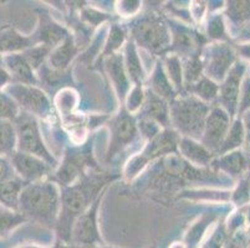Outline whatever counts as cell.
<instances>
[{"instance_id":"74e56055","label":"cell","mask_w":250,"mask_h":248,"mask_svg":"<svg viewBox=\"0 0 250 248\" xmlns=\"http://www.w3.org/2000/svg\"><path fill=\"white\" fill-rule=\"evenodd\" d=\"M127 99V111L129 113L137 112L138 109L142 108L145 103V92L142 90V86H135L129 91L126 97Z\"/></svg>"},{"instance_id":"cb8c5ba5","label":"cell","mask_w":250,"mask_h":248,"mask_svg":"<svg viewBox=\"0 0 250 248\" xmlns=\"http://www.w3.org/2000/svg\"><path fill=\"white\" fill-rule=\"evenodd\" d=\"M25 183L19 177L0 181V205L13 211H19L20 194Z\"/></svg>"},{"instance_id":"681fc988","label":"cell","mask_w":250,"mask_h":248,"mask_svg":"<svg viewBox=\"0 0 250 248\" xmlns=\"http://www.w3.org/2000/svg\"><path fill=\"white\" fill-rule=\"evenodd\" d=\"M1 29H3V26H1V27H0V31H1Z\"/></svg>"},{"instance_id":"5bb4252c","label":"cell","mask_w":250,"mask_h":248,"mask_svg":"<svg viewBox=\"0 0 250 248\" xmlns=\"http://www.w3.org/2000/svg\"><path fill=\"white\" fill-rule=\"evenodd\" d=\"M91 160V154L87 150H71L66 154L63 163L61 164L59 170L55 174V179L58 183L65 186H70L75 184L76 179L80 176L83 168L88 165Z\"/></svg>"},{"instance_id":"ee69618b","label":"cell","mask_w":250,"mask_h":248,"mask_svg":"<svg viewBox=\"0 0 250 248\" xmlns=\"http://www.w3.org/2000/svg\"><path fill=\"white\" fill-rule=\"evenodd\" d=\"M207 5L204 1H192L190 3V18L195 22H201L206 15Z\"/></svg>"},{"instance_id":"ba28073f","label":"cell","mask_w":250,"mask_h":248,"mask_svg":"<svg viewBox=\"0 0 250 248\" xmlns=\"http://www.w3.org/2000/svg\"><path fill=\"white\" fill-rule=\"evenodd\" d=\"M236 62L234 50L224 42L209 45L204 51L203 74L214 82H223L230 68Z\"/></svg>"},{"instance_id":"3957f363","label":"cell","mask_w":250,"mask_h":248,"mask_svg":"<svg viewBox=\"0 0 250 248\" xmlns=\"http://www.w3.org/2000/svg\"><path fill=\"white\" fill-rule=\"evenodd\" d=\"M170 123L186 138L201 140L206 119L210 112L208 103L194 95H182L170 102Z\"/></svg>"},{"instance_id":"7dc6e473","label":"cell","mask_w":250,"mask_h":248,"mask_svg":"<svg viewBox=\"0 0 250 248\" xmlns=\"http://www.w3.org/2000/svg\"><path fill=\"white\" fill-rule=\"evenodd\" d=\"M243 212H244L245 218H247V221L249 222V225H250V204L248 205V206L244 209V210H243Z\"/></svg>"},{"instance_id":"277c9868","label":"cell","mask_w":250,"mask_h":248,"mask_svg":"<svg viewBox=\"0 0 250 248\" xmlns=\"http://www.w3.org/2000/svg\"><path fill=\"white\" fill-rule=\"evenodd\" d=\"M133 40L154 55H161L172 45V35L167 24L157 13H148L132 25Z\"/></svg>"},{"instance_id":"d6a6232c","label":"cell","mask_w":250,"mask_h":248,"mask_svg":"<svg viewBox=\"0 0 250 248\" xmlns=\"http://www.w3.org/2000/svg\"><path fill=\"white\" fill-rule=\"evenodd\" d=\"M125 40H126V30H125V27L120 26L117 24L112 25L110 30V36H108V41L106 42V46H104V56H111V55L116 54V51L124 45Z\"/></svg>"},{"instance_id":"ab89813d","label":"cell","mask_w":250,"mask_h":248,"mask_svg":"<svg viewBox=\"0 0 250 248\" xmlns=\"http://www.w3.org/2000/svg\"><path fill=\"white\" fill-rule=\"evenodd\" d=\"M161 128H162V127L158 126L156 122L149 119H145V118H142V119L140 120V124H138V129H140V132L142 133V135L145 136V138H147L148 140H152L153 138H156V136L162 132Z\"/></svg>"},{"instance_id":"e0dca14e","label":"cell","mask_w":250,"mask_h":248,"mask_svg":"<svg viewBox=\"0 0 250 248\" xmlns=\"http://www.w3.org/2000/svg\"><path fill=\"white\" fill-rule=\"evenodd\" d=\"M177 26L172 30V50L177 56H197L195 51L201 46V35L194 33L192 29L182 24H176Z\"/></svg>"},{"instance_id":"4316f807","label":"cell","mask_w":250,"mask_h":248,"mask_svg":"<svg viewBox=\"0 0 250 248\" xmlns=\"http://www.w3.org/2000/svg\"><path fill=\"white\" fill-rule=\"evenodd\" d=\"M245 136H247V131H245L243 119L242 118H236L231 123L230 129H229L226 139H224L217 154L218 155H224V154L230 153V152H234V150H238V148L242 147L243 143H244Z\"/></svg>"},{"instance_id":"44dd1931","label":"cell","mask_w":250,"mask_h":248,"mask_svg":"<svg viewBox=\"0 0 250 248\" xmlns=\"http://www.w3.org/2000/svg\"><path fill=\"white\" fill-rule=\"evenodd\" d=\"M178 150L182 155L195 167H207L214 160V154L207 149L198 140L182 136L179 140Z\"/></svg>"},{"instance_id":"d590c367","label":"cell","mask_w":250,"mask_h":248,"mask_svg":"<svg viewBox=\"0 0 250 248\" xmlns=\"http://www.w3.org/2000/svg\"><path fill=\"white\" fill-rule=\"evenodd\" d=\"M207 35L212 38V40L215 41H220L227 38L226 25H224L223 18L220 17L219 14L213 15V17L209 19L208 25H207Z\"/></svg>"},{"instance_id":"30bf717a","label":"cell","mask_w":250,"mask_h":248,"mask_svg":"<svg viewBox=\"0 0 250 248\" xmlns=\"http://www.w3.org/2000/svg\"><path fill=\"white\" fill-rule=\"evenodd\" d=\"M231 126V117L220 106L210 108L204 124L201 143L213 154L218 153Z\"/></svg>"},{"instance_id":"8fae6325","label":"cell","mask_w":250,"mask_h":248,"mask_svg":"<svg viewBox=\"0 0 250 248\" xmlns=\"http://www.w3.org/2000/svg\"><path fill=\"white\" fill-rule=\"evenodd\" d=\"M247 65L243 61H236L228 72L222 85L219 86V95H218V104L231 118L238 112V102H239L240 88H242L243 79H244Z\"/></svg>"},{"instance_id":"7402d4cb","label":"cell","mask_w":250,"mask_h":248,"mask_svg":"<svg viewBox=\"0 0 250 248\" xmlns=\"http://www.w3.org/2000/svg\"><path fill=\"white\" fill-rule=\"evenodd\" d=\"M212 167L226 174L231 175L233 177H239L248 170L249 161L242 150H234L224 155H219L218 159H214Z\"/></svg>"},{"instance_id":"603a6c76","label":"cell","mask_w":250,"mask_h":248,"mask_svg":"<svg viewBox=\"0 0 250 248\" xmlns=\"http://www.w3.org/2000/svg\"><path fill=\"white\" fill-rule=\"evenodd\" d=\"M124 62L128 78L135 83V86H142L143 81L146 78V74L143 70L135 41H128L125 46Z\"/></svg>"},{"instance_id":"7bdbcfd3","label":"cell","mask_w":250,"mask_h":248,"mask_svg":"<svg viewBox=\"0 0 250 248\" xmlns=\"http://www.w3.org/2000/svg\"><path fill=\"white\" fill-rule=\"evenodd\" d=\"M13 177H17V174L11 163L3 156H0V181L9 180Z\"/></svg>"},{"instance_id":"2e32d148","label":"cell","mask_w":250,"mask_h":248,"mask_svg":"<svg viewBox=\"0 0 250 248\" xmlns=\"http://www.w3.org/2000/svg\"><path fill=\"white\" fill-rule=\"evenodd\" d=\"M3 62L5 68L13 78V83L36 86L39 78L35 75V70L22 56V54H11L3 56Z\"/></svg>"},{"instance_id":"ffe728a7","label":"cell","mask_w":250,"mask_h":248,"mask_svg":"<svg viewBox=\"0 0 250 248\" xmlns=\"http://www.w3.org/2000/svg\"><path fill=\"white\" fill-rule=\"evenodd\" d=\"M106 71L118 97L121 99L126 98L131 90H129V78L127 76L126 67H125L124 56L120 54H113L108 56L106 60Z\"/></svg>"},{"instance_id":"52a82bcc","label":"cell","mask_w":250,"mask_h":248,"mask_svg":"<svg viewBox=\"0 0 250 248\" xmlns=\"http://www.w3.org/2000/svg\"><path fill=\"white\" fill-rule=\"evenodd\" d=\"M5 92L14 99L19 108L24 109V112L34 117L47 118L51 115L52 108L47 95L35 86L11 83L5 88Z\"/></svg>"},{"instance_id":"4fadbf2b","label":"cell","mask_w":250,"mask_h":248,"mask_svg":"<svg viewBox=\"0 0 250 248\" xmlns=\"http://www.w3.org/2000/svg\"><path fill=\"white\" fill-rule=\"evenodd\" d=\"M100 202H101V195L75 221L72 227V236L77 243L91 245L100 240L99 229H97V211H99Z\"/></svg>"},{"instance_id":"484cf974","label":"cell","mask_w":250,"mask_h":248,"mask_svg":"<svg viewBox=\"0 0 250 248\" xmlns=\"http://www.w3.org/2000/svg\"><path fill=\"white\" fill-rule=\"evenodd\" d=\"M76 52L77 46L75 45L74 38L70 35L66 40L63 41L62 44L59 45L58 47H55V49L50 52V66L54 70H56V71H63L70 65V62L75 57Z\"/></svg>"},{"instance_id":"7c38bea8","label":"cell","mask_w":250,"mask_h":248,"mask_svg":"<svg viewBox=\"0 0 250 248\" xmlns=\"http://www.w3.org/2000/svg\"><path fill=\"white\" fill-rule=\"evenodd\" d=\"M10 163L19 179L25 184L36 183L44 180V177L50 174V165L42 159L30 154L15 152L10 155Z\"/></svg>"},{"instance_id":"d6986e66","label":"cell","mask_w":250,"mask_h":248,"mask_svg":"<svg viewBox=\"0 0 250 248\" xmlns=\"http://www.w3.org/2000/svg\"><path fill=\"white\" fill-rule=\"evenodd\" d=\"M141 112L142 118L153 120L161 127H167L170 123L169 104L151 90L145 92V103L141 108Z\"/></svg>"},{"instance_id":"b9f144b4","label":"cell","mask_w":250,"mask_h":248,"mask_svg":"<svg viewBox=\"0 0 250 248\" xmlns=\"http://www.w3.org/2000/svg\"><path fill=\"white\" fill-rule=\"evenodd\" d=\"M83 19L85 20L88 24L94 25V26H97V24L102 22L104 20L107 19V15L104 13H100V11H96L95 9H85L83 10Z\"/></svg>"},{"instance_id":"f35d334b","label":"cell","mask_w":250,"mask_h":248,"mask_svg":"<svg viewBox=\"0 0 250 248\" xmlns=\"http://www.w3.org/2000/svg\"><path fill=\"white\" fill-rule=\"evenodd\" d=\"M230 200H233L238 206H242V205H245L248 201H250V188L248 177L243 179L242 183L238 185L236 190L231 194Z\"/></svg>"},{"instance_id":"4dcf8cb0","label":"cell","mask_w":250,"mask_h":248,"mask_svg":"<svg viewBox=\"0 0 250 248\" xmlns=\"http://www.w3.org/2000/svg\"><path fill=\"white\" fill-rule=\"evenodd\" d=\"M203 60L199 56H192L186 60L183 65V77H184V87L188 88L203 76Z\"/></svg>"},{"instance_id":"60d3db41","label":"cell","mask_w":250,"mask_h":248,"mask_svg":"<svg viewBox=\"0 0 250 248\" xmlns=\"http://www.w3.org/2000/svg\"><path fill=\"white\" fill-rule=\"evenodd\" d=\"M116 8L122 17H132L141 9V3L140 1H118Z\"/></svg>"},{"instance_id":"6da1fadb","label":"cell","mask_w":250,"mask_h":248,"mask_svg":"<svg viewBox=\"0 0 250 248\" xmlns=\"http://www.w3.org/2000/svg\"><path fill=\"white\" fill-rule=\"evenodd\" d=\"M115 177L110 175H91L80 183L72 184L62 190L61 194V211L59 229L60 236L67 238L71 236V229L75 221L80 217L100 196V191Z\"/></svg>"},{"instance_id":"836d02e7","label":"cell","mask_w":250,"mask_h":248,"mask_svg":"<svg viewBox=\"0 0 250 248\" xmlns=\"http://www.w3.org/2000/svg\"><path fill=\"white\" fill-rule=\"evenodd\" d=\"M50 51L51 49L45 45H36V46L31 47V49L26 50V51L21 52L22 56L26 58L29 63H30L31 67L35 70V71H39L40 70V66L44 65L45 58L50 55Z\"/></svg>"},{"instance_id":"8d00e7d4","label":"cell","mask_w":250,"mask_h":248,"mask_svg":"<svg viewBox=\"0 0 250 248\" xmlns=\"http://www.w3.org/2000/svg\"><path fill=\"white\" fill-rule=\"evenodd\" d=\"M250 111V75L245 76L243 79L242 88H240L239 102H238V114L242 118L245 113Z\"/></svg>"},{"instance_id":"f1b7e54d","label":"cell","mask_w":250,"mask_h":248,"mask_svg":"<svg viewBox=\"0 0 250 248\" xmlns=\"http://www.w3.org/2000/svg\"><path fill=\"white\" fill-rule=\"evenodd\" d=\"M17 131L14 122L6 119L0 120V156L11 155L17 152Z\"/></svg>"},{"instance_id":"bcb514c9","label":"cell","mask_w":250,"mask_h":248,"mask_svg":"<svg viewBox=\"0 0 250 248\" xmlns=\"http://www.w3.org/2000/svg\"><path fill=\"white\" fill-rule=\"evenodd\" d=\"M239 51H240V54H242L243 57L248 58V60L250 61V44L242 45V46L239 47Z\"/></svg>"},{"instance_id":"c3c4849f","label":"cell","mask_w":250,"mask_h":248,"mask_svg":"<svg viewBox=\"0 0 250 248\" xmlns=\"http://www.w3.org/2000/svg\"><path fill=\"white\" fill-rule=\"evenodd\" d=\"M248 180H249V188H250V174H249V176H248Z\"/></svg>"},{"instance_id":"9a60e30c","label":"cell","mask_w":250,"mask_h":248,"mask_svg":"<svg viewBox=\"0 0 250 248\" xmlns=\"http://www.w3.org/2000/svg\"><path fill=\"white\" fill-rule=\"evenodd\" d=\"M39 18H40V25L36 33L34 34L38 44L45 45L50 49H55L70 36L65 27L54 21L46 14H40Z\"/></svg>"},{"instance_id":"ac0fdd59","label":"cell","mask_w":250,"mask_h":248,"mask_svg":"<svg viewBox=\"0 0 250 248\" xmlns=\"http://www.w3.org/2000/svg\"><path fill=\"white\" fill-rule=\"evenodd\" d=\"M36 45L38 42L34 35L25 36L8 25H4L0 31V55L21 54Z\"/></svg>"},{"instance_id":"f6af8a7d","label":"cell","mask_w":250,"mask_h":248,"mask_svg":"<svg viewBox=\"0 0 250 248\" xmlns=\"http://www.w3.org/2000/svg\"><path fill=\"white\" fill-rule=\"evenodd\" d=\"M11 83H13V78H11L8 70L4 67H0V88H6Z\"/></svg>"},{"instance_id":"5b68a950","label":"cell","mask_w":250,"mask_h":248,"mask_svg":"<svg viewBox=\"0 0 250 248\" xmlns=\"http://www.w3.org/2000/svg\"><path fill=\"white\" fill-rule=\"evenodd\" d=\"M14 126L18 140L17 152L38 156L46 161L50 167L55 165L56 159L45 147L38 120L33 114H29L24 111L20 112L17 119L14 120Z\"/></svg>"},{"instance_id":"d4e9b609","label":"cell","mask_w":250,"mask_h":248,"mask_svg":"<svg viewBox=\"0 0 250 248\" xmlns=\"http://www.w3.org/2000/svg\"><path fill=\"white\" fill-rule=\"evenodd\" d=\"M149 90L167 102H172L173 99L177 98L176 88L173 87L170 79L168 78L162 63H157L156 68L153 70V74H152L151 77V88Z\"/></svg>"},{"instance_id":"1f68e13d","label":"cell","mask_w":250,"mask_h":248,"mask_svg":"<svg viewBox=\"0 0 250 248\" xmlns=\"http://www.w3.org/2000/svg\"><path fill=\"white\" fill-rule=\"evenodd\" d=\"M28 218L19 211H13L0 206V236L8 235L15 227L21 225Z\"/></svg>"},{"instance_id":"7a4b0ae2","label":"cell","mask_w":250,"mask_h":248,"mask_svg":"<svg viewBox=\"0 0 250 248\" xmlns=\"http://www.w3.org/2000/svg\"><path fill=\"white\" fill-rule=\"evenodd\" d=\"M61 209V196L51 181L25 184L20 194L19 212L42 224H52Z\"/></svg>"},{"instance_id":"83f0119b","label":"cell","mask_w":250,"mask_h":248,"mask_svg":"<svg viewBox=\"0 0 250 248\" xmlns=\"http://www.w3.org/2000/svg\"><path fill=\"white\" fill-rule=\"evenodd\" d=\"M187 90L188 92L192 93V95H194V97L208 104L209 102H213L214 99H217L218 95H219V85L217 82L204 76V75L195 82L194 85L188 87Z\"/></svg>"},{"instance_id":"8992f818","label":"cell","mask_w":250,"mask_h":248,"mask_svg":"<svg viewBox=\"0 0 250 248\" xmlns=\"http://www.w3.org/2000/svg\"><path fill=\"white\" fill-rule=\"evenodd\" d=\"M179 140L181 138L177 132L170 131V129H165L161 132L156 138L149 140L142 153L129 159L125 168V176L127 179H132L140 174L141 170L146 167L149 161L161 158L162 155H167V154H177Z\"/></svg>"},{"instance_id":"e575fe53","label":"cell","mask_w":250,"mask_h":248,"mask_svg":"<svg viewBox=\"0 0 250 248\" xmlns=\"http://www.w3.org/2000/svg\"><path fill=\"white\" fill-rule=\"evenodd\" d=\"M20 113V108L6 92L0 90V120L6 119L14 122Z\"/></svg>"},{"instance_id":"f546056e","label":"cell","mask_w":250,"mask_h":248,"mask_svg":"<svg viewBox=\"0 0 250 248\" xmlns=\"http://www.w3.org/2000/svg\"><path fill=\"white\" fill-rule=\"evenodd\" d=\"M165 71L176 91H183V65H182L179 56H177L176 54L167 55V57L165 58Z\"/></svg>"},{"instance_id":"9c48e42d","label":"cell","mask_w":250,"mask_h":248,"mask_svg":"<svg viewBox=\"0 0 250 248\" xmlns=\"http://www.w3.org/2000/svg\"><path fill=\"white\" fill-rule=\"evenodd\" d=\"M138 124L128 111L122 109L111 122V140L107 150V160L132 144L138 135Z\"/></svg>"}]
</instances>
